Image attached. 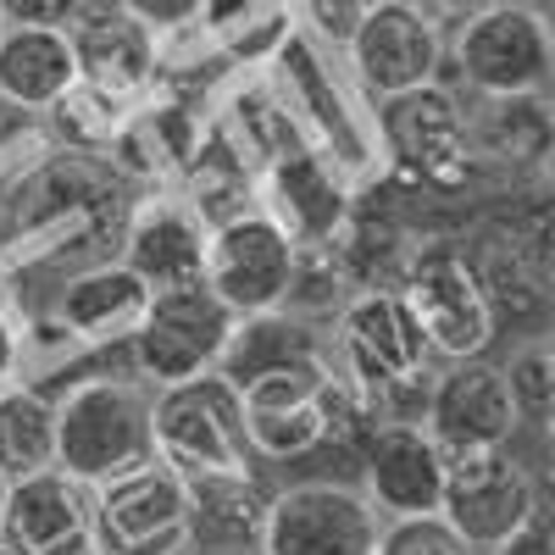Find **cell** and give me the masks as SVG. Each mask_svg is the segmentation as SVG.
<instances>
[{"label": "cell", "mask_w": 555, "mask_h": 555, "mask_svg": "<svg viewBox=\"0 0 555 555\" xmlns=\"http://www.w3.org/2000/svg\"><path fill=\"white\" fill-rule=\"evenodd\" d=\"M128 178L101 156L51 145L12 195V245L44 267H83L95 250L117 256V234L128 217Z\"/></svg>", "instance_id": "cell-1"}, {"label": "cell", "mask_w": 555, "mask_h": 555, "mask_svg": "<svg viewBox=\"0 0 555 555\" xmlns=\"http://www.w3.org/2000/svg\"><path fill=\"white\" fill-rule=\"evenodd\" d=\"M240 405H245V439L256 461H278V467L339 444L345 434H356V423L373 416L366 395L339 373V361L328 350L245 378Z\"/></svg>", "instance_id": "cell-2"}, {"label": "cell", "mask_w": 555, "mask_h": 555, "mask_svg": "<svg viewBox=\"0 0 555 555\" xmlns=\"http://www.w3.org/2000/svg\"><path fill=\"white\" fill-rule=\"evenodd\" d=\"M378 151L389 162V172L405 190L423 195H455L478 178V156H473V133H467V112L450 95V83H411L395 95H378Z\"/></svg>", "instance_id": "cell-3"}, {"label": "cell", "mask_w": 555, "mask_h": 555, "mask_svg": "<svg viewBox=\"0 0 555 555\" xmlns=\"http://www.w3.org/2000/svg\"><path fill=\"white\" fill-rule=\"evenodd\" d=\"M328 356L339 361V373L366 395V405H395L400 389L428 395L439 356L416 328L411 306L400 300V289H356L339 311H334V345Z\"/></svg>", "instance_id": "cell-4"}, {"label": "cell", "mask_w": 555, "mask_h": 555, "mask_svg": "<svg viewBox=\"0 0 555 555\" xmlns=\"http://www.w3.org/2000/svg\"><path fill=\"white\" fill-rule=\"evenodd\" d=\"M151 461V389L139 378H78L56 395V467L106 483Z\"/></svg>", "instance_id": "cell-5"}, {"label": "cell", "mask_w": 555, "mask_h": 555, "mask_svg": "<svg viewBox=\"0 0 555 555\" xmlns=\"http://www.w3.org/2000/svg\"><path fill=\"white\" fill-rule=\"evenodd\" d=\"M400 300L411 306L416 328L434 345L439 361H461V356H483L500 339V311L494 295L483 284V272L473 261L467 245L455 240H423L411 245L405 272H400Z\"/></svg>", "instance_id": "cell-6"}, {"label": "cell", "mask_w": 555, "mask_h": 555, "mask_svg": "<svg viewBox=\"0 0 555 555\" xmlns=\"http://www.w3.org/2000/svg\"><path fill=\"white\" fill-rule=\"evenodd\" d=\"M151 455L167 461L178 478L250 467L256 450L245 439L240 389L222 373H201V378L151 389Z\"/></svg>", "instance_id": "cell-7"}, {"label": "cell", "mask_w": 555, "mask_h": 555, "mask_svg": "<svg viewBox=\"0 0 555 555\" xmlns=\"http://www.w3.org/2000/svg\"><path fill=\"white\" fill-rule=\"evenodd\" d=\"M234 311H228L201 278L195 284H167L151 289V306L139 317V328L128 334V356H133V378L145 389L162 384H183L217 373V361L234 339Z\"/></svg>", "instance_id": "cell-8"}, {"label": "cell", "mask_w": 555, "mask_h": 555, "mask_svg": "<svg viewBox=\"0 0 555 555\" xmlns=\"http://www.w3.org/2000/svg\"><path fill=\"white\" fill-rule=\"evenodd\" d=\"M295 250H300V240L267 206H245L206 234L201 284L234 317L278 311L289 295V278H295Z\"/></svg>", "instance_id": "cell-9"}, {"label": "cell", "mask_w": 555, "mask_h": 555, "mask_svg": "<svg viewBox=\"0 0 555 555\" xmlns=\"http://www.w3.org/2000/svg\"><path fill=\"white\" fill-rule=\"evenodd\" d=\"M190 544V489L167 461L95 483V555H183Z\"/></svg>", "instance_id": "cell-10"}, {"label": "cell", "mask_w": 555, "mask_h": 555, "mask_svg": "<svg viewBox=\"0 0 555 555\" xmlns=\"http://www.w3.org/2000/svg\"><path fill=\"white\" fill-rule=\"evenodd\" d=\"M450 67L467 89H478V95H528V89H550V67H555L550 23L533 17L522 0H494V7H483L450 39Z\"/></svg>", "instance_id": "cell-11"}, {"label": "cell", "mask_w": 555, "mask_h": 555, "mask_svg": "<svg viewBox=\"0 0 555 555\" xmlns=\"http://www.w3.org/2000/svg\"><path fill=\"white\" fill-rule=\"evenodd\" d=\"M544 505V483L528 473V461H517L505 444L494 450H467L444 461V494L439 517L467 539L473 550L500 544L505 533H517L533 512Z\"/></svg>", "instance_id": "cell-12"}, {"label": "cell", "mask_w": 555, "mask_h": 555, "mask_svg": "<svg viewBox=\"0 0 555 555\" xmlns=\"http://www.w3.org/2000/svg\"><path fill=\"white\" fill-rule=\"evenodd\" d=\"M378 505L356 483L311 478L272 494L256 555H373L378 544Z\"/></svg>", "instance_id": "cell-13"}, {"label": "cell", "mask_w": 555, "mask_h": 555, "mask_svg": "<svg viewBox=\"0 0 555 555\" xmlns=\"http://www.w3.org/2000/svg\"><path fill=\"white\" fill-rule=\"evenodd\" d=\"M423 428L439 439L444 455L512 444V434L522 423H517V405H512V389H505L500 361H489V356L444 361L423 395Z\"/></svg>", "instance_id": "cell-14"}, {"label": "cell", "mask_w": 555, "mask_h": 555, "mask_svg": "<svg viewBox=\"0 0 555 555\" xmlns=\"http://www.w3.org/2000/svg\"><path fill=\"white\" fill-rule=\"evenodd\" d=\"M444 461L450 455L423 428V416H384L361 439V494L378 505V517L439 512Z\"/></svg>", "instance_id": "cell-15"}, {"label": "cell", "mask_w": 555, "mask_h": 555, "mask_svg": "<svg viewBox=\"0 0 555 555\" xmlns=\"http://www.w3.org/2000/svg\"><path fill=\"white\" fill-rule=\"evenodd\" d=\"M350 73L366 95H395L411 83H434L450 67V44L416 17L411 0H378L345 39Z\"/></svg>", "instance_id": "cell-16"}, {"label": "cell", "mask_w": 555, "mask_h": 555, "mask_svg": "<svg viewBox=\"0 0 555 555\" xmlns=\"http://www.w3.org/2000/svg\"><path fill=\"white\" fill-rule=\"evenodd\" d=\"M0 539L17 555H95V483L62 467L17 478L7 489Z\"/></svg>", "instance_id": "cell-17"}, {"label": "cell", "mask_w": 555, "mask_h": 555, "mask_svg": "<svg viewBox=\"0 0 555 555\" xmlns=\"http://www.w3.org/2000/svg\"><path fill=\"white\" fill-rule=\"evenodd\" d=\"M206 217L190 195H151L133 201L117 234V261L133 267L151 289L167 284H195L206 267Z\"/></svg>", "instance_id": "cell-18"}, {"label": "cell", "mask_w": 555, "mask_h": 555, "mask_svg": "<svg viewBox=\"0 0 555 555\" xmlns=\"http://www.w3.org/2000/svg\"><path fill=\"white\" fill-rule=\"evenodd\" d=\"M78 56V78L133 95L156 78L162 62V34L151 23H139L122 0H78V12L62 23Z\"/></svg>", "instance_id": "cell-19"}, {"label": "cell", "mask_w": 555, "mask_h": 555, "mask_svg": "<svg viewBox=\"0 0 555 555\" xmlns=\"http://www.w3.org/2000/svg\"><path fill=\"white\" fill-rule=\"evenodd\" d=\"M267 211L300 245H334L356 211V190L328 151H278L267 162Z\"/></svg>", "instance_id": "cell-20"}, {"label": "cell", "mask_w": 555, "mask_h": 555, "mask_svg": "<svg viewBox=\"0 0 555 555\" xmlns=\"http://www.w3.org/2000/svg\"><path fill=\"white\" fill-rule=\"evenodd\" d=\"M190 489V555H256L261 528L272 512V483L256 467H222V473H195L183 478Z\"/></svg>", "instance_id": "cell-21"}, {"label": "cell", "mask_w": 555, "mask_h": 555, "mask_svg": "<svg viewBox=\"0 0 555 555\" xmlns=\"http://www.w3.org/2000/svg\"><path fill=\"white\" fill-rule=\"evenodd\" d=\"M145 306H151V284H145L133 267H122L117 256H106V261H83V267H73V272L62 278L51 317L62 322L78 345H89V350H117V345H128V334L139 328Z\"/></svg>", "instance_id": "cell-22"}, {"label": "cell", "mask_w": 555, "mask_h": 555, "mask_svg": "<svg viewBox=\"0 0 555 555\" xmlns=\"http://www.w3.org/2000/svg\"><path fill=\"white\" fill-rule=\"evenodd\" d=\"M78 83V56L62 23H7L0 28V95L51 112Z\"/></svg>", "instance_id": "cell-23"}, {"label": "cell", "mask_w": 555, "mask_h": 555, "mask_svg": "<svg viewBox=\"0 0 555 555\" xmlns=\"http://www.w3.org/2000/svg\"><path fill=\"white\" fill-rule=\"evenodd\" d=\"M483 106L467 117L473 156L500 162V167H544L550 156V89H528V95H478Z\"/></svg>", "instance_id": "cell-24"}, {"label": "cell", "mask_w": 555, "mask_h": 555, "mask_svg": "<svg viewBox=\"0 0 555 555\" xmlns=\"http://www.w3.org/2000/svg\"><path fill=\"white\" fill-rule=\"evenodd\" d=\"M44 467H56V400L23 384H0V478L17 483Z\"/></svg>", "instance_id": "cell-25"}, {"label": "cell", "mask_w": 555, "mask_h": 555, "mask_svg": "<svg viewBox=\"0 0 555 555\" xmlns=\"http://www.w3.org/2000/svg\"><path fill=\"white\" fill-rule=\"evenodd\" d=\"M128 122V95H117V89H101L78 78L67 95L44 112V128H51V145L62 151H83V156H106L112 139L122 133Z\"/></svg>", "instance_id": "cell-26"}, {"label": "cell", "mask_w": 555, "mask_h": 555, "mask_svg": "<svg viewBox=\"0 0 555 555\" xmlns=\"http://www.w3.org/2000/svg\"><path fill=\"white\" fill-rule=\"evenodd\" d=\"M500 373H505V389H512L517 423L550 428V405H555V350H550V339H528Z\"/></svg>", "instance_id": "cell-27"}, {"label": "cell", "mask_w": 555, "mask_h": 555, "mask_svg": "<svg viewBox=\"0 0 555 555\" xmlns=\"http://www.w3.org/2000/svg\"><path fill=\"white\" fill-rule=\"evenodd\" d=\"M373 555H483V550H473L439 512H423V517H389L378 528Z\"/></svg>", "instance_id": "cell-28"}, {"label": "cell", "mask_w": 555, "mask_h": 555, "mask_svg": "<svg viewBox=\"0 0 555 555\" xmlns=\"http://www.w3.org/2000/svg\"><path fill=\"white\" fill-rule=\"evenodd\" d=\"M44 151H51V128H44V112H28L17 101L0 95V172L12 167H34Z\"/></svg>", "instance_id": "cell-29"}, {"label": "cell", "mask_w": 555, "mask_h": 555, "mask_svg": "<svg viewBox=\"0 0 555 555\" xmlns=\"http://www.w3.org/2000/svg\"><path fill=\"white\" fill-rule=\"evenodd\" d=\"M300 17L311 23V34H322L328 44H345L356 34V23L378 7V0H295Z\"/></svg>", "instance_id": "cell-30"}, {"label": "cell", "mask_w": 555, "mask_h": 555, "mask_svg": "<svg viewBox=\"0 0 555 555\" xmlns=\"http://www.w3.org/2000/svg\"><path fill=\"white\" fill-rule=\"evenodd\" d=\"M483 555H555V522H550V500L539 505V512L517 528V533H505L500 544H489Z\"/></svg>", "instance_id": "cell-31"}, {"label": "cell", "mask_w": 555, "mask_h": 555, "mask_svg": "<svg viewBox=\"0 0 555 555\" xmlns=\"http://www.w3.org/2000/svg\"><path fill=\"white\" fill-rule=\"evenodd\" d=\"M411 7H416V17H423V23L450 44L461 28H467V23L483 12V7H494V0H411Z\"/></svg>", "instance_id": "cell-32"}, {"label": "cell", "mask_w": 555, "mask_h": 555, "mask_svg": "<svg viewBox=\"0 0 555 555\" xmlns=\"http://www.w3.org/2000/svg\"><path fill=\"white\" fill-rule=\"evenodd\" d=\"M122 7H128L139 23H151L156 34H178V28H195V17H201L206 0H122Z\"/></svg>", "instance_id": "cell-33"}, {"label": "cell", "mask_w": 555, "mask_h": 555, "mask_svg": "<svg viewBox=\"0 0 555 555\" xmlns=\"http://www.w3.org/2000/svg\"><path fill=\"white\" fill-rule=\"evenodd\" d=\"M17 339H23L17 295H12V289H0V384H12V373H17Z\"/></svg>", "instance_id": "cell-34"}, {"label": "cell", "mask_w": 555, "mask_h": 555, "mask_svg": "<svg viewBox=\"0 0 555 555\" xmlns=\"http://www.w3.org/2000/svg\"><path fill=\"white\" fill-rule=\"evenodd\" d=\"M78 12V0H0L7 23H67Z\"/></svg>", "instance_id": "cell-35"}, {"label": "cell", "mask_w": 555, "mask_h": 555, "mask_svg": "<svg viewBox=\"0 0 555 555\" xmlns=\"http://www.w3.org/2000/svg\"><path fill=\"white\" fill-rule=\"evenodd\" d=\"M522 7H528V12H533V17H544V23H550V17H555V0H522Z\"/></svg>", "instance_id": "cell-36"}, {"label": "cell", "mask_w": 555, "mask_h": 555, "mask_svg": "<svg viewBox=\"0 0 555 555\" xmlns=\"http://www.w3.org/2000/svg\"><path fill=\"white\" fill-rule=\"evenodd\" d=\"M7 489H12V483H7V478H0V517H7Z\"/></svg>", "instance_id": "cell-37"}, {"label": "cell", "mask_w": 555, "mask_h": 555, "mask_svg": "<svg viewBox=\"0 0 555 555\" xmlns=\"http://www.w3.org/2000/svg\"><path fill=\"white\" fill-rule=\"evenodd\" d=\"M0 555H17V550H12V544H7V539H0Z\"/></svg>", "instance_id": "cell-38"}, {"label": "cell", "mask_w": 555, "mask_h": 555, "mask_svg": "<svg viewBox=\"0 0 555 555\" xmlns=\"http://www.w3.org/2000/svg\"><path fill=\"white\" fill-rule=\"evenodd\" d=\"M0 28H7V17H0Z\"/></svg>", "instance_id": "cell-39"}]
</instances>
